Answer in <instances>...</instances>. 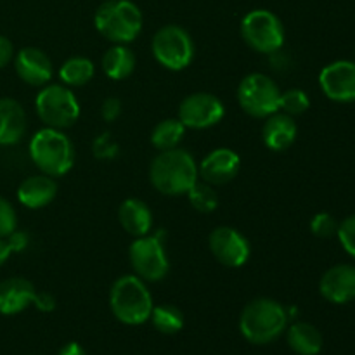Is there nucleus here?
Here are the masks:
<instances>
[{
	"mask_svg": "<svg viewBox=\"0 0 355 355\" xmlns=\"http://www.w3.org/2000/svg\"><path fill=\"white\" fill-rule=\"evenodd\" d=\"M198 179L196 159L182 148L158 151L149 165V182L165 196H186Z\"/></svg>",
	"mask_w": 355,
	"mask_h": 355,
	"instance_id": "f257e3e1",
	"label": "nucleus"
},
{
	"mask_svg": "<svg viewBox=\"0 0 355 355\" xmlns=\"http://www.w3.org/2000/svg\"><path fill=\"white\" fill-rule=\"evenodd\" d=\"M288 309L274 298H255L239 315V331L253 345H267L279 338L288 328Z\"/></svg>",
	"mask_w": 355,
	"mask_h": 355,
	"instance_id": "f03ea898",
	"label": "nucleus"
},
{
	"mask_svg": "<svg viewBox=\"0 0 355 355\" xmlns=\"http://www.w3.org/2000/svg\"><path fill=\"white\" fill-rule=\"evenodd\" d=\"M28 153L38 172L54 179L66 175L75 165V146L64 130L44 127L35 132L28 144Z\"/></svg>",
	"mask_w": 355,
	"mask_h": 355,
	"instance_id": "7ed1b4c3",
	"label": "nucleus"
},
{
	"mask_svg": "<svg viewBox=\"0 0 355 355\" xmlns=\"http://www.w3.org/2000/svg\"><path fill=\"white\" fill-rule=\"evenodd\" d=\"M153 295L148 283L135 274L120 276L110 290V309L114 318L127 326H141L149 321Z\"/></svg>",
	"mask_w": 355,
	"mask_h": 355,
	"instance_id": "20e7f679",
	"label": "nucleus"
},
{
	"mask_svg": "<svg viewBox=\"0 0 355 355\" xmlns=\"http://www.w3.org/2000/svg\"><path fill=\"white\" fill-rule=\"evenodd\" d=\"M94 26L111 44L128 45L141 35L144 17L130 0H106L94 14Z\"/></svg>",
	"mask_w": 355,
	"mask_h": 355,
	"instance_id": "39448f33",
	"label": "nucleus"
},
{
	"mask_svg": "<svg viewBox=\"0 0 355 355\" xmlns=\"http://www.w3.org/2000/svg\"><path fill=\"white\" fill-rule=\"evenodd\" d=\"M35 111L44 127L66 130L78 121L80 103L69 87L47 83L35 97Z\"/></svg>",
	"mask_w": 355,
	"mask_h": 355,
	"instance_id": "423d86ee",
	"label": "nucleus"
},
{
	"mask_svg": "<svg viewBox=\"0 0 355 355\" xmlns=\"http://www.w3.org/2000/svg\"><path fill=\"white\" fill-rule=\"evenodd\" d=\"M165 231L149 232L134 238L128 248L132 270L144 283H159L170 270V260L165 250Z\"/></svg>",
	"mask_w": 355,
	"mask_h": 355,
	"instance_id": "0eeeda50",
	"label": "nucleus"
},
{
	"mask_svg": "<svg viewBox=\"0 0 355 355\" xmlns=\"http://www.w3.org/2000/svg\"><path fill=\"white\" fill-rule=\"evenodd\" d=\"M238 104L248 116L266 120L267 116L279 111L281 89L269 75L250 73L239 82Z\"/></svg>",
	"mask_w": 355,
	"mask_h": 355,
	"instance_id": "6e6552de",
	"label": "nucleus"
},
{
	"mask_svg": "<svg viewBox=\"0 0 355 355\" xmlns=\"http://www.w3.org/2000/svg\"><path fill=\"white\" fill-rule=\"evenodd\" d=\"M241 38L252 51L270 55L284 45V26L279 17L267 9L250 10L241 19Z\"/></svg>",
	"mask_w": 355,
	"mask_h": 355,
	"instance_id": "1a4fd4ad",
	"label": "nucleus"
},
{
	"mask_svg": "<svg viewBox=\"0 0 355 355\" xmlns=\"http://www.w3.org/2000/svg\"><path fill=\"white\" fill-rule=\"evenodd\" d=\"M153 58L170 71H182L194 59V42L187 30L179 24L159 28L151 40Z\"/></svg>",
	"mask_w": 355,
	"mask_h": 355,
	"instance_id": "9d476101",
	"label": "nucleus"
},
{
	"mask_svg": "<svg viewBox=\"0 0 355 355\" xmlns=\"http://www.w3.org/2000/svg\"><path fill=\"white\" fill-rule=\"evenodd\" d=\"M225 116V106L215 94L194 92L179 104L177 118L191 130H207L220 123Z\"/></svg>",
	"mask_w": 355,
	"mask_h": 355,
	"instance_id": "9b49d317",
	"label": "nucleus"
},
{
	"mask_svg": "<svg viewBox=\"0 0 355 355\" xmlns=\"http://www.w3.org/2000/svg\"><path fill=\"white\" fill-rule=\"evenodd\" d=\"M208 248L211 255L229 269H239L245 266L252 255L250 241L231 225H218L208 236Z\"/></svg>",
	"mask_w": 355,
	"mask_h": 355,
	"instance_id": "f8f14e48",
	"label": "nucleus"
},
{
	"mask_svg": "<svg viewBox=\"0 0 355 355\" xmlns=\"http://www.w3.org/2000/svg\"><path fill=\"white\" fill-rule=\"evenodd\" d=\"M319 87L335 103L355 101V61H335L319 73Z\"/></svg>",
	"mask_w": 355,
	"mask_h": 355,
	"instance_id": "ddd939ff",
	"label": "nucleus"
},
{
	"mask_svg": "<svg viewBox=\"0 0 355 355\" xmlns=\"http://www.w3.org/2000/svg\"><path fill=\"white\" fill-rule=\"evenodd\" d=\"M241 170V158L236 151L229 148L211 149L200 163H198V175L200 180L210 184V186H224Z\"/></svg>",
	"mask_w": 355,
	"mask_h": 355,
	"instance_id": "4468645a",
	"label": "nucleus"
},
{
	"mask_svg": "<svg viewBox=\"0 0 355 355\" xmlns=\"http://www.w3.org/2000/svg\"><path fill=\"white\" fill-rule=\"evenodd\" d=\"M14 69L21 82L31 87H44L54 76L51 58L38 47H23L14 54Z\"/></svg>",
	"mask_w": 355,
	"mask_h": 355,
	"instance_id": "2eb2a0df",
	"label": "nucleus"
},
{
	"mask_svg": "<svg viewBox=\"0 0 355 355\" xmlns=\"http://www.w3.org/2000/svg\"><path fill=\"white\" fill-rule=\"evenodd\" d=\"M319 291L322 298L336 305L355 300V266L338 263L326 270L319 281Z\"/></svg>",
	"mask_w": 355,
	"mask_h": 355,
	"instance_id": "dca6fc26",
	"label": "nucleus"
},
{
	"mask_svg": "<svg viewBox=\"0 0 355 355\" xmlns=\"http://www.w3.org/2000/svg\"><path fill=\"white\" fill-rule=\"evenodd\" d=\"M298 135V125L293 116L276 111L267 116L262 125V141L267 149L274 153H281L290 149L295 144Z\"/></svg>",
	"mask_w": 355,
	"mask_h": 355,
	"instance_id": "f3484780",
	"label": "nucleus"
},
{
	"mask_svg": "<svg viewBox=\"0 0 355 355\" xmlns=\"http://www.w3.org/2000/svg\"><path fill=\"white\" fill-rule=\"evenodd\" d=\"M17 201L30 210H40L51 205L58 196V182L54 177L35 173L26 177L17 187Z\"/></svg>",
	"mask_w": 355,
	"mask_h": 355,
	"instance_id": "a211bd4d",
	"label": "nucleus"
},
{
	"mask_svg": "<svg viewBox=\"0 0 355 355\" xmlns=\"http://www.w3.org/2000/svg\"><path fill=\"white\" fill-rule=\"evenodd\" d=\"M37 288L24 277H7L0 281V314L16 315L33 305Z\"/></svg>",
	"mask_w": 355,
	"mask_h": 355,
	"instance_id": "6ab92c4d",
	"label": "nucleus"
},
{
	"mask_svg": "<svg viewBox=\"0 0 355 355\" xmlns=\"http://www.w3.org/2000/svg\"><path fill=\"white\" fill-rule=\"evenodd\" d=\"M118 220L123 231L132 238H141L151 232L153 211L139 198H127L118 208Z\"/></svg>",
	"mask_w": 355,
	"mask_h": 355,
	"instance_id": "aec40b11",
	"label": "nucleus"
},
{
	"mask_svg": "<svg viewBox=\"0 0 355 355\" xmlns=\"http://www.w3.org/2000/svg\"><path fill=\"white\" fill-rule=\"evenodd\" d=\"M26 132L24 107L10 97L0 99V146H12L23 139Z\"/></svg>",
	"mask_w": 355,
	"mask_h": 355,
	"instance_id": "412c9836",
	"label": "nucleus"
},
{
	"mask_svg": "<svg viewBox=\"0 0 355 355\" xmlns=\"http://www.w3.org/2000/svg\"><path fill=\"white\" fill-rule=\"evenodd\" d=\"M137 59L132 49L123 44H113V47L107 49L101 59V68L107 78L120 82V80L128 78L135 71Z\"/></svg>",
	"mask_w": 355,
	"mask_h": 355,
	"instance_id": "4be33fe9",
	"label": "nucleus"
},
{
	"mask_svg": "<svg viewBox=\"0 0 355 355\" xmlns=\"http://www.w3.org/2000/svg\"><path fill=\"white\" fill-rule=\"evenodd\" d=\"M290 349L298 355H318L322 350V335L311 322L298 321L286 328Z\"/></svg>",
	"mask_w": 355,
	"mask_h": 355,
	"instance_id": "5701e85b",
	"label": "nucleus"
},
{
	"mask_svg": "<svg viewBox=\"0 0 355 355\" xmlns=\"http://www.w3.org/2000/svg\"><path fill=\"white\" fill-rule=\"evenodd\" d=\"M59 80L66 87H83L96 75V66L85 55H73L66 59L58 71Z\"/></svg>",
	"mask_w": 355,
	"mask_h": 355,
	"instance_id": "b1692460",
	"label": "nucleus"
},
{
	"mask_svg": "<svg viewBox=\"0 0 355 355\" xmlns=\"http://www.w3.org/2000/svg\"><path fill=\"white\" fill-rule=\"evenodd\" d=\"M186 130L187 128L184 127L179 118H165L155 125L149 139L158 151H166V149L179 148Z\"/></svg>",
	"mask_w": 355,
	"mask_h": 355,
	"instance_id": "393cba45",
	"label": "nucleus"
},
{
	"mask_svg": "<svg viewBox=\"0 0 355 355\" xmlns=\"http://www.w3.org/2000/svg\"><path fill=\"white\" fill-rule=\"evenodd\" d=\"M149 321L156 331L163 335H175L184 328V314L179 307L170 304L155 305L149 315Z\"/></svg>",
	"mask_w": 355,
	"mask_h": 355,
	"instance_id": "a878e982",
	"label": "nucleus"
},
{
	"mask_svg": "<svg viewBox=\"0 0 355 355\" xmlns=\"http://www.w3.org/2000/svg\"><path fill=\"white\" fill-rule=\"evenodd\" d=\"M187 200H189L191 207L200 214H211L217 210L218 207V193L215 191V186L203 182L198 179V182L187 191Z\"/></svg>",
	"mask_w": 355,
	"mask_h": 355,
	"instance_id": "bb28decb",
	"label": "nucleus"
},
{
	"mask_svg": "<svg viewBox=\"0 0 355 355\" xmlns=\"http://www.w3.org/2000/svg\"><path fill=\"white\" fill-rule=\"evenodd\" d=\"M311 107V99H309L307 92L302 89H288L281 92L279 101V111L290 114V116H300V114L307 113Z\"/></svg>",
	"mask_w": 355,
	"mask_h": 355,
	"instance_id": "cd10ccee",
	"label": "nucleus"
},
{
	"mask_svg": "<svg viewBox=\"0 0 355 355\" xmlns=\"http://www.w3.org/2000/svg\"><path fill=\"white\" fill-rule=\"evenodd\" d=\"M311 232L315 238L321 239H329L333 236H336L338 232V222L328 211H321V214H315L311 220Z\"/></svg>",
	"mask_w": 355,
	"mask_h": 355,
	"instance_id": "c85d7f7f",
	"label": "nucleus"
},
{
	"mask_svg": "<svg viewBox=\"0 0 355 355\" xmlns=\"http://www.w3.org/2000/svg\"><path fill=\"white\" fill-rule=\"evenodd\" d=\"M120 153L118 149V144L113 141L111 134L104 132V134L97 135L92 142V155L96 156L101 162H110V159H114Z\"/></svg>",
	"mask_w": 355,
	"mask_h": 355,
	"instance_id": "c756f323",
	"label": "nucleus"
},
{
	"mask_svg": "<svg viewBox=\"0 0 355 355\" xmlns=\"http://www.w3.org/2000/svg\"><path fill=\"white\" fill-rule=\"evenodd\" d=\"M336 238H338L343 250L355 259V215H349V217L340 222Z\"/></svg>",
	"mask_w": 355,
	"mask_h": 355,
	"instance_id": "7c9ffc66",
	"label": "nucleus"
},
{
	"mask_svg": "<svg viewBox=\"0 0 355 355\" xmlns=\"http://www.w3.org/2000/svg\"><path fill=\"white\" fill-rule=\"evenodd\" d=\"M17 229V215L12 205L0 196V238H7Z\"/></svg>",
	"mask_w": 355,
	"mask_h": 355,
	"instance_id": "2f4dec72",
	"label": "nucleus"
},
{
	"mask_svg": "<svg viewBox=\"0 0 355 355\" xmlns=\"http://www.w3.org/2000/svg\"><path fill=\"white\" fill-rule=\"evenodd\" d=\"M121 111H123V104L118 97H106L101 104V118H103L106 123H113L120 118Z\"/></svg>",
	"mask_w": 355,
	"mask_h": 355,
	"instance_id": "473e14b6",
	"label": "nucleus"
},
{
	"mask_svg": "<svg viewBox=\"0 0 355 355\" xmlns=\"http://www.w3.org/2000/svg\"><path fill=\"white\" fill-rule=\"evenodd\" d=\"M7 243H9V248L12 253H21L30 246V236L24 231H12L7 236Z\"/></svg>",
	"mask_w": 355,
	"mask_h": 355,
	"instance_id": "72a5a7b5",
	"label": "nucleus"
},
{
	"mask_svg": "<svg viewBox=\"0 0 355 355\" xmlns=\"http://www.w3.org/2000/svg\"><path fill=\"white\" fill-rule=\"evenodd\" d=\"M33 305L38 311L44 312V314H49V312H52L55 309V298L51 293H47V291H37Z\"/></svg>",
	"mask_w": 355,
	"mask_h": 355,
	"instance_id": "f704fd0d",
	"label": "nucleus"
},
{
	"mask_svg": "<svg viewBox=\"0 0 355 355\" xmlns=\"http://www.w3.org/2000/svg\"><path fill=\"white\" fill-rule=\"evenodd\" d=\"M14 54H16V52H14L12 42L7 37H3V35H0V69L6 68V66L12 61Z\"/></svg>",
	"mask_w": 355,
	"mask_h": 355,
	"instance_id": "c9c22d12",
	"label": "nucleus"
},
{
	"mask_svg": "<svg viewBox=\"0 0 355 355\" xmlns=\"http://www.w3.org/2000/svg\"><path fill=\"white\" fill-rule=\"evenodd\" d=\"M58 355H87V354L80 343L69 342V343H66L61 350H59Z\"/></svg>",
	"mask_w": 355,
	"mask_h": 355,
	"instance_id": "e433bc0d",
	"label": "nucleus"
},
{
	"mask_svg": "<svg viewBox=\"0 0 355 355\" xmlns=\"http://www.w3.org/2000/svg\"><path fill=\"white\" fill-rule=\"evenodd\" d=\"M10 255H12V252L9 248V243H7L6 238H0V267L9 260Z\"/></svg>",
	"mask_w": 355,
	"mask_h": 355,
	"instance_id": "4c0bfd02",
	"label": "nucleus"
}]
</instances>
